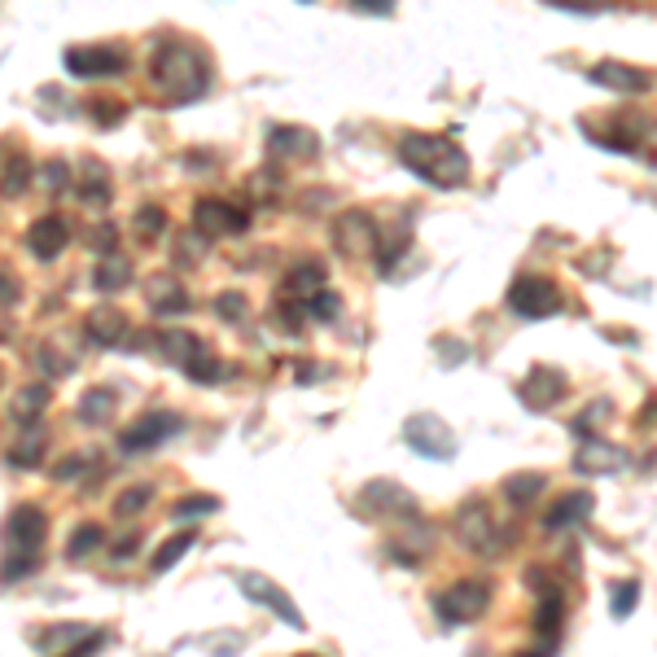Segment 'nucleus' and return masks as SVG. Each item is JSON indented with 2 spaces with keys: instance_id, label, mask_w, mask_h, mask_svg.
<instances>
[{
  "instance_id": "1",
  "label": "nucleus",
  "mask_w": 657,
  "mask_h": 657,
  "mask_svg": "<svg viewBox=\"0 0 657 657\" xmlns=\"http://www.w3.org/2000/svg\"><path fill=\"white\" fill-rule=\"evenodd\" d=\"M399 158L413 176H421L435 189H460L469 180V154L451 140V136H435V132H413L399 140Z\"/></svg>"
},
{
  "instance_id": "2",
  "label": "nucleus",
  "mask_w": 657,
  "mask_h": 657,
  "mask_svg": "<svg viewBox=\"0 0 657 657\" xmlns=\"http://www.w3.org/2000/svg\"><path fill=\"white\" fill-rule=\"evenodd\" d=\"M154 84L176 102H198L211 88V66H207L202 49H194L185 40H167L154 53Z\"/></svg>"
},
{
  "instance_id": "3",
  "label": "nucleus",
  "mask_w": 657,
  "mask_h": 657,
  "mask_svg": "<svg viewBox=\"0 0 657 657\" xmlns=\"http://www.w3.org/2000/svg\"><path fill=\"white\" fill-rule=\"evenodd\" d=\"M44 531H49V518H44L35 504H18V509L4 518V565H0V578H4V583H18V578H27L31 570H40Z\"/></svg>"
},
{
  "instance_id": "4",
  "label": "nucleus",
  "mask_w": 657,
  "mask_h": 657,
  "mask_svg": "<svg viewBox=\"0 0 657 657\" xmlns=\"http://www.w3.org/2000/svg\"><path fill=\"white\" fill-rule=\"evenodd\" d=\"M565 307V294L556 281L548 277H518L513 290H509V312L522 316V321H548V316H561Z\"/></svg>"
},
{
  "instance_id": "5",
  "label": "nucleus",
  "mask_w": 657,
  "mask_h": 657,
  "mask_svg": "<svg viewBox=\"0 0 657 657\" xmlns=\"http://www.w3.org/2000/svg\"><path fill=\"white\" fill-rule=\"evenodd\" d=\"M491 605V583L482 578H465V583H451L442 596H435V614L447 627H465V623H478Z\"/></svg>"
},
{
  "instance_id": "6",
  "label": "nucleus",
  "mask_w": 657,
  "mask_h": 657,
  "mask_svg": "<svg viewBox=\"0 0 657 657\" xmlns=\"http://www.w3.org/2000/svg\"><path fill=\"white\" fill-rule=\"evenodd\" d=\"M359 518H390V522H408V518H421V504L408 487L390 482V478H377L359 491Z\"/></svg>"
},
{
  "instance_id": "7",
  "label": "nucleus",
  "mask_w": 657,
  "mask_h": 657,
  "mask_svg": "<svg viewBox=\"0 0 657 657\" xmlns=\"http://www.w3.org/2000/svg\"><path fill=\"white\" fill-rule=\"evenodd\" d=\"M456 540L465 548H473V552H482V556H491V552H504V540H509V535L496 531L491 504L473 496V500H465L460 513H456Z\"/></svg>"
},
{
  "instance_id": "8",
  "label": "nucleus",
  "mask_w": 657,
  "mask_h": 657,
  "mask_svg": "<svg viewBox=\"0 0 657 657\" xmlns=\"http://www.w3.org/2000/svg\"><path fill=\"white\" fill-rule=\"evenodd\" d=\"M333 246L346 259H368L382 246V228L368 211H342L337 223H333Z\"/></svg>"
},
{
  "instance_id": "9",
  "label": "nucleus",
  "mask_w": 657,
  "mask_h": 657,
  "mask_svg": "<svg viewBox=\"0 0 657 657\" xmlns=\"http://www.w3.org/2000/svg\"><path fill=\"white\" fill-rule=\"evenodd\" d=\"M404 438L417 456H430V460H451L456 456V435L438 421L435 413H417L404 421Z\"/></svg>"
},
{
  "instance_id": "10",
  "label": "nucleus",
  "mask_w": 657,
  "mask_h": 657,
  "mask_svg": "<svg viewBox=\"0 0 657 657\" xmlns=\"http://www.w3.org/2000/svg\"><path fill=\"white\" fill-rule=\"evenodd\" d=\"M66 71L75 75V80H102V75H118L123 66H127V58H123V49H114V44H84V49H66Z\"/></svg>"
},
{
  "instance_id": "11",
  "label": "nucleus",
  "mask_w": 657,
  "mask_h": 657,
  "mask_svg": "<svg viewBox=\"0 0 657 657\" xmlns=\"http://www.w3.org/2000/svg\"><path fill=\"white\" fill-rule=\"evenodd\" d=\"M246 223L250 216L241 211V207H232V202H223V198H202L198 207H194V228L211 241V237H237V232H246Z\"/></svg>"
},
{
  "instance_id": "12",
  "label": "nucleus",
  "mask_w": 657,
  "mask_h": 657,
  "mask_svg": "<svg viewBox=\"0 0 657 657\" xmlns=\"http://www.w3.org/2000/svg\"><path fill=\"white\" fill-rule=\"evenodd\" d=\"M587 80H592L596 88H605V93H618V97H645V93L654 88V80H649L645 71L627 66V62H596V66L587 71Z\"/></svg>"
},
{
  "instance_id": "13",
  "label": "nucleus",
  "mask_w": 657,
  "mask_h": 657,
  "mask_svg": "<svg viewBox=\"0 0 657 657\" xmlns=\"http://www.w3.org/2000/svg\"><path fill=\"white\" fill-rule=\"evenodd\" d=\"M627 465H632V456L618 442H605V438L596 435H583L578 451H574V469L578 473H618Z\"/></svg>"
},
{
  "instance_id": "14",
  "label": "nucleus",
  "mask_w": 657,
  "mask_h": 657,
  "mask_svg": "<svg viewBox=\"0 0 657 657\" xmlns=\"http://www.w3.org/2000/svg\"><path fill=\"white\" fill-rule=\"evenodd\" d=\"M171 435H180V417L176 413H145L132 430H123V451H154L163 447Z\"/></svg>"
},
{
  "instance_id": "15",
  "label": "nucleus",
  "mask_w": 657,
  "mask_h": 657,
  "mask_svg": "<svg viewBox=\"0 0 657 657\" xmlns=\"http://www.w3.org/2000/svg\"><path fill=\"white\" fill-rule=\"evenodd\" d=\"M241 592H246L250 601L268 605L272 614H281V618H285V623L294 627V632H303V627H307L303 609H299V605H294V601H290V596H285V592H281V587H277L272 578H263V574H241Z\"/></svg>"
},
{
  "instance_id": "16",
  "label": "nucleus",
  "mask_w": 657,
  "mask_h": 657,
  "mask_svg": "<svg viewBox=\"0 0 657 657\" xmlns=\"http://www.w3.org/2000/svg\"><path fill=\"white\" fill-rule=\"evenodd\" d=\"M518 395H522V404L531 408V413H552L556 408V399L565 395V373H556V368H531L526 373V382L518 386Z\"/></svg>"
},
{
  "instance_id": "17",
  "label": "nucleus",
  "mask_w": 657,
  "mask_h": 657,
  "mask_svg": "<svg viewBox=\"0 0 657 657\" xmlns=\"http://www.w3.org/2000/svg\"><path fill=\"white\" fill-rule=\"evenodd\" d=\"M268 154L281 158V163H299V158L321 154V140H316V132H307L299 123H281V127L268 132Z\"/></svg>"
},
{
  "instance_id": "18",
  "label": "nucleus",
  "mask_w": 657,
  "mask_h": 657,
  "mask_svg": "<svg viewBox=\"0 0 657 657\" xmlns=\"http://www.w3.org/2000/svg\"><path fill=\"white\" fill-rule=\"evenodd\" d=\"M145 337H149V351H154L158 359L176 364V368H189V364L202 355V337L180 333V328H171V333H145Z\"/></svg>"
},
{
  "instance_id": "19",
  "label": "nucleus",
  "mask_w": 657,
  "mask_h": 657,
  "mask_svg": "<svg viewBox=\"0 0 657 657\" xmlns=\"http://www.w3.org/2000/svg\"><path fill=\"white\" fill-rule=\"evenodd\" d=\"M592 513H596V496H592V491H570V496H561V500L548 509L544 526L548 531H574V526H583Z\"/></svg>"
},
{
  "instance_id": "20",
  "label": "nucleus",
  "mask_w": 657,
  "mask_h": 657,
  "mask_svg": "<svg viewBox=\"0 0 657 657\" xmlns=\"http://www.w3.org/2000/svg\"><path fill=\"white\" fill-rule=\"evenodd\" d=\"M66 241H71V228H66V219L58 216H44L31 223V232H27V250L35 254V259H58L62 250H66Z\"/></svg>"
},
{
  "instance_id": "21",
  "label": "nucleus",
  "mask_w": 657,
  "mask_h": 657,
  "mask_svg": "<svg viewBox=\"0 0 657 657\" xmlns=\"http://www.w3.org/2000/svg\"><path fill=\"white\" fill-rule=\"evenodd\" d=\"M84 333H88L97 346H123V337H127V316H123L114 303H102V307L88 312Z\"/></svg>"
},
{
  "instance_id": "22",
  "label": "nucleus",
  "mask_w": 657,
  "mask_h": 657,
  "mask_svg": "<svg viewBox=\"0 0 657 657\" xmlns=\"http://www.w3.org/2000/svg\"><path fill=\"white\" fill-rule=\"evenodd\" d=\"M325 281H328L325 263L303 259V263H294V268L281 277V294H285V299H312L316 290H325Z\"/></svg>"
},
{
  "instance_id": "23",
  "label": "nucleus",
  "mask_w": 657,
  "mask_h": 657,
  "mask_svg": "<svg viewBox=\"0 0 657 657\" xmlns=\"http://www.w3.org/2000/svg\"><path fill=\"white\" fill-rule=\"evenodd\" d=\"M561 614H565L561 592H544L540 596V609H535V636H540V649L544 654L561 640Z\"/></svg>"
},
{
  "instance_id": "24",
  "label": "nucleus",
  "mask_w": 657,
  "mask_h": 657,
  "mask_svg": "<svg viewBox=\"0 0 657 657\" xmlns=\"http://www.w3.org/2000/svg\"><path fill=\"white\" fill-rule=\"evenodd\" d=\"M44 408H49V386H22L18 395H13V404H9V417L18 421V426H35L40 417H44Z\"/></svg>"
},
{
  "instance_id": "25",
  "label": "nucleus",
  "mask_w": 657,
  "mask_h": 657,
  "mask_svg": "<svg viewBox=\"0 0 657 657\" xmlns=\"http://www.w3.org/2000/svg\"><path fill=\"white\" fill-rule=\"evenodd\" d=\"M93 285L102 290V294H118L123 285H132V263L123 259V254H109L97 263V272H93Z\"/></svg>"
},
{
  "instance_id": "26",
  "label": "nucleus",
  "mask_w": 657,
  "mask_h": 657,
  "mask_svg": "<svg viewBox=\"0 0 657 657\" xmlns=\"http://www.w3.org/2000/svg\"><path fill=\"white\" fill-rule=\"evenodd\" d=\"M109 413H114V390L93 386V390L80 395V421H84V426H106Z\"/></svg>"
},
{
  "instance_id": "27",
  "label": "nucleus",
  "mask_w": 657,
  "mask_h": 657,
  "mask_svg": "<svg viewBox=\"0 0 657 657\" xmlns=\"http://www.w3.org/2000/svg\"><path fill=\"white\" fill-rule=\"evenodd\" d=\"M548 487L544 473H513L509 482H504V496H509V504L513 509H526V504H535L540 500V491Z\"/></svg>"
},
{
  "instance_id": "28",
  "label": "nucleus",
  "mask_w": 657,
  "mask_h": 657,
  "mask_svg": "<svg viewBox=\"0 0 657 657\" xmlns=\"http://www.w3.org/2000/svg\"><path fill=\"white\" fill-rule=\"evenodd\" d=\"M80 198H84L88 207H106V202H109V176H106V167H97L93 158L84 163V180H80Z\"/></svg>"
},
{
  "instance_id": "29",
  "label": "nucleus",
  "mask_w": 657,
  "mask_h": 657,
  "mask_svg": "<svg viewBox=\"0 0 657 657\" xmlns=\"http://www.w3.org/2000/svg\"><path fill=\"white\" fill-rule=\"evenodd\" d=\"M154 312H158V316H185V312H189V294L176 290L171 281H158V285H154Z\"/></svg>"
},
{
  "instance_id": "30",
  "label": "nucleus",
  "mask_w": 657,
  "mask_h": 657,
  "mask_svg": "<svg viewBox=\"0 0 657 657\" xmlns=\"http://www.w3.org/2000/svg\"><path fill=\"white\" fill-rule=\"evenodd\" d=\"M106 544V531L102 526H93V522H84V526H75V535L66 540V561H84L93 548Z\"/></svg>"
},
{
  "instance_id": "31",
  "label": "nucleus",
  "mask_w": 657,
  "mask_h": 657,
  "mask_svg": "<svg viewBox=\"0 0 657 657\" xmlns=\"http://www.w3.org/2000/svg\"><path fill=\"white\" fill-rule=\"evenodd\" d=\"M216 509H219V496L198 491V496H185V500H176L171 518H176V522H198V518H207V513H216Z\"/></svg>"
},
{
  "instance_id": "32",
  "label": "nucleus",
  "mask_w": 657,
  "mask_h": 657,
  "mask_svg": "<svg viewBox=\"0 0 657 657\" xmlns=\"http://www.w3.org/2000/svg\"><path fill=\"white\" fill-rule=\"evenodd\" d=\"M189 548H194V531H185V535L167 540V544H163L158 552H154V556H149V570H154V574H167V570H171V565H176V561H180V556L189 552Z\"/></svg>"
},
{
  "instance_id": "33",
  "label": "nucleus",
  "mask_w": 657,
  "mask_h": 657,
  "mask_svg": "<svg viewBox=\"0 0 657 657\" xmlns=\"http://www.w3.org/2000/svg\"><path fill=\"white\" fill-rule=\"evenodd\" d=\"M31 180H35V167H31V163L18 154V158L9 163V171H4V180H0V194H4V198H22Z\"/></svg>"
},
{
  "instance_id": "34",
  "label": "nucleus",
  "mask_w": 657,
  "mask_h": 657,
  "mask_svg": "<svg viewBox=\"0 0 657 657\" xmlns=\"http://www.w3.org/2000/svg\"><path fill=\"white\" fill-rule=\"evenodd\" d=\"M303 312H307V321H321V325H328V321H337L342 299H337V294H328V290H316L312 299H303Z\"/></svg>"
},
{
  "instance_id": "35",
  "label": "nucleus",
  "mask_w": 657,
  "mask_h": 657,
  "mask_svg": "<svg viewBox=\"0 0 657 657\" xmlns=\"http://www.w3.org/2000/svg\"><path fill=\"white\" fill-rule=\"evenodd\" d=\"M636 605H640V583H636V578H623V583H614L609 614H614V618H627Z\"/></svg>"
},
{
  "instance_id": "36",
  "label": "nucleus",
  "mask_w": 657,
  "mask_h": 657,
  "mask_svg": "<svg viewBox=\"0 0 657 657\" xmlns=\"http://www.w3.org/2000/svg\"><path fill=\"white\" fill-rule=\"evenodd\" d=\"M163 232H167V211H163V207H140V211H136V237L158 241Z\"/></svg>"
},
{
  "instance_id": "37",
  "label": "nucleus",
  "mask_w": 657,
  "mask_h": 657,
  "mask_svg": "<svg viewBox=\"0 0 657 657\" xmlns=\"http://www.w3.org/2000/svg\"><path fill=\"white\" fill-rule=\"evenodd\" d=\"M149 500H154V487H127V491L114 500V513H118V518H136L140 509H149Z\"/></svg>"
},
{
  "instance_id": "38",
  "label": "nucleus",
  "mask_w": 657,
  "mask_h": 657,
  "mask_svg": "<svg viewBox=\"0 0 657 657\" xmlns=\"http://www.w3.org/2000/svg\"><path fill=\"white\" fill-rule=\"evenodd\" d=\"M84 632L80 627H53V632H40L35 636V645L44 649V654H58V649H75V640H80Z\"/></svg>"
},
{
  "instance_id": "39",
  "label": "nucleus",
  "mask_w": 657,
  "mask_h": 657,
  "mask_svg": "<svg viewBox=\"0 0 657 657\" xmlns=\"http://www.w3.org/2000/svg\"><path fill=\"white\" fill-rule=\"evenodd\" d=\"M185 373H189V377H194L198 386H211V382H219V377H223V364H219L216 355H211V351L202 346V355H198V359H194V364H189Z\"/></svg>"
},
{
  "instance_id": "40",
  "label": "nucleus",
  "mask_w": 657,
  "mask_h": 657,
  "mask_svg": "<svg viewBox=\"0 0 657 657\" xmlns=\"http://www.w3.org/2000/svg\"><path fill=\"white\" fill-rule=\"evenodd\" d=\"M35 364H40V368H44L49 377H66V373L75 368V359H71V355H58V351H53L49 342H44V346L35 351Z\"/></svg>"
},
{
  "instance_id": "41",
  "label": "nucleus",
  "mask_w": 657,
  "mask_h": 657,
  "mask_svg": "<svg viewBox=\"0 0 657 657\" xmlns=\"http://www.w3.org/2000/svg\"><path fill=\"white\" fill-rule=\"evenodd\" d=\"M40 185H44L49 194H62V189H71V167H66V163H44V171H40Z\"/></svg>"
},
{
  "instance_id": "42",
  "label": "nucleus",
  "mask_w": 657,
  "mask_h": 657,
  "mask_svg": "<svg viewBox=\"0 0 657 657\" xmlns=\"http://www.w3.org/2000/svg\"><path fill=\"white\" fill-rule=\"evenodd\" d=\"M216 316H219V321H228V325L246 321V299H241V294H232V290H228V294H219V299H216Z\"/></svg>"
},
{
  "instance_id": "43",
  "label": "nucleus",
  "mask_w": 657,
  "mask_h": 657,
  "mask_svg": "<svg viewBox=\"0 0 657 657\" xmlns=\"http://www.w3.org/2000/svg\"><path fill=\"white\" fill-rule=\"evenodd\" d=\"M9 460H13V465H22V469L40 465V460H44V442H40V435L22 438V447H13V451H9Z\"/></svg>"
},
{
  "instance_id": "44",
  "label": "nucleus",
  "mask_w": 657,
  "mask_h": 657,
  "mask_svg": "<svg viewBox=\"0 0 657 657\" xmlns=\"http://www.w3.org/2000/svg\"><path fill=\"white\" fill-rule=\"evenodd\" d=\"M609 417H614V413H609V404H605V399H601V404H587V413L574 421V430H578V435H587L592 426H605Z\"/></svg>"
},
{
  "instance_id": "45",
  "label": "nucleus",
  "mask_w": 657,
  "mask_h": 657,
  "mask_svg": "<svg viewBox=\"0 0 657 657\" xmlns=\"http://www.w3.org/2000/svg\"><path fill=\"white\" fill-rule=\"evenodd\" d=\"M93 465H97L93 456H71V460L58 465V478H62V482H75V478H80L84 469H93Z\"/></svg>"
},
{
  "instance_id": "46",
  "label": "nucleus",
  "mask_w": 657,
  "mask_h": 657,
  "mask_svg": "<svg viewBox=\"0 0 657 657\" xmlns=\"http://www.w3.org/2000/svg\"><path fill=\"white\" fill-rule=\"evenodd\" d=\"M552 9H565V13H601L605 0H548Z\"/></svg>"
},
{
  "instance_id": "47",
  "label": "nucleus",
  "mask_w": 657,
  "mask_h": 657,
  "mask_svg": "<svg viewBox=\"0 0 657 657\" xmlns=\"http://www.w3.org/2000/svg\"><path fill=\"white\" fill-rule=\"evenodd\" d=\"M93 118H97L102 127H114V123L123 118V106H118V102H97V106H93Z\"/></svg>"
},
{
  "instance_id": "48",
  "label": "nucleus",
  "mask_w": 657,
  "mask_h": 657,
  "mask_svg": "<svg viewBox=\"0 0 657 657\" xmlns=\"http://www.w3.org/2000/svg\"><path fill=\"white\" fill-rule=\"evenodd\" d=\"M438 355H442V364H465L469 359V346L465 342H456V346L451 342H438Z\"/></svg>"
},
{
  "instance_id": "49",
  "label": "nucleus",
  "mask_w": 657,
  "mask_h": 657,
  "mask_svg": "<svg viewBox=\"0 0 657 657\" xmlns=\"http://www.w3.org/2000/svg\"><path fill=\"white\" fill-rule=\"evenodd\" d=\"M18 294H22V290H18V281H13L9 272H0V307H13V303H18Z\"/></svg>"
},
{
  "instance_id": "50",
  "label": "nucleus",
  "mask_w": 657,
  "mask_h": 657,
  "mask_svg": "<svg viewBox=\"0 0 657 657\" xmlns=\"http://www.w3.org/2000/svg\"><path fill=\"white\" fill-rule=\"evenodd\" d=\"M93 232H97V237H93V246H97V250H114V228H93Z\"/></svg>"
},
{
  "instance_id": "51",
  "label": "nucleus",
  "mask_w": 657,
  "mask_h": 657,
  "mask_svg": "<svg viewBox=\"0 0 657 657\" xmlns=\"http://www.w3.org/2000/svg\"><path fill=\"white\" fill-rule=\"evenodd\" d=\"M136 544H140L136 535H127V540H118V548H114V561H127V556L136 552Z\"/></svg>"
},
{
  "instance_id": "52",
  "label": "nucleus",
  "mask_w": 657,
  "mask_h": 657,
  "mask_svg": "<svg viewBox=\"0 0 657 657\" xmlns=\"http://www.w3.org/2000/svg\"><path fill=\"white\" fill-rule=\"evenodd\" d=\"M359 9H377V13H390L395 9V0H355Z\"/></svg>"
},
{
  "instance_id": "53",
  "label": "nucleus",
  "mask_w": 657,
  "mask_h": 657,
  "mask_svg": "<svg viewBox=\"0 0 657 657\" xmlns=\"http://www.w3.org/2000/svg\"><path fill=\"white\" fill-rule=\"evenodd\" d=\"M316 377H325V368H321V364H303V373H299V382H316Z\"/></svg>"
}]
</instances>
